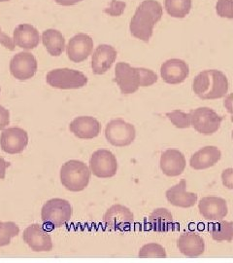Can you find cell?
<instances>
[{"mask_svg":"<svg viewBox=\"0 0 233 263\" xmlns=\"http://www.w3.org/2000/svg\"><path fill=\"white\" fill-rule=\"evenodd\" d=\"M91 170L79 160H70L65 163L60 169V181L69 191H83L89 185Z\"/></svg>","mask_w":233,"mask_h":263,"instance_id":"4","label":"cell"},{"mask_svg":"<svg viewBox=\"0 0 233 263\" xmlns=\"http://www.w3.org/2000/svg\"><path fill=\"white\" fill-rule=\"evenodd\" d=\"M105 137L114 146L123 147L131 145L135 140L136 130L131 123L121 119L112 120L105 128Z\"/></svg>","mask_w":233,"mask_h":263,"instance_id":"8","label":"cell"},{"mask_svg":"<svg viewBox=\"0 0 233 263\" xmlns=\"http://www.w3.org/2000/svg\"><path fill=\"white\" fill-rule=\"evenodd\" d=\"M218 16L231 20L233 18L232 0H218L216 5Z\"/></svg>","mask_w":233,"mask_h":263,"instance_id":"31","label":"cell"},{"mask_svg":"<svg viewBox=\"0 0 233 263\" xmlns=\"http://www.w3.org/2000/svg\"><path fill=\"white\" fill-rule=\"evenodd\" d=\"M28 132L22 128L12 127L3 130L0 137L1 149L8 154H19L27 148Z\"/></svg>","mask_w":233,"mask_h":263,"instance_id":"12","label":"cell"},{"mask_svg":"<svg viewBox=\"0 0 233 263\" xmlns=\"http://www.w3.org/2000/svg\"><path fill=\"white\" fill-rule=\"evenodd\" d=\"M165 196L168 202L175 207L192 208L197 202V194L186 191V179H182L179 183L169 188Z\"/></svg>","mask_w":233,"mask_h":263,"instance_id":"20","label":"cell"},{"mask_svg":"<svg viewBox=\"0 0 233 263\" xmlns=\"http://www.w3.org/2000/svg\"><path fill=\"white\" fill-rule=\"evenodd\" d=\"M69 129L78 139L92 140L98 137L101 131V125L94 117L80 116L70 123Z\"/></svg>","mask_w":233,"mask_h":263,"instance_id":"18","label":"cell"},{"mask_svg":"<svg viewBox=\"0 0 233 263\" xmlns=\"http://www.w3.org/2000/svg\"><path fill=\"white\" fill-rule=\"evenodd\" d=\"M116 49L107 44H100L93 52L92 58L93 72L96 76H102L106 73L113 66L117 59Z\"/></svg>","mask_w":233,"mask_h":263,"instance_id":"17","label":"cell"},{"mask_svg":"<svg viewBox=\"0 0 233 263\" xmlns=\"http://www.w3.org/2000/svg\"><path fill=\"white\" fill-rule=\"evenodd\" d=\"M150 228L156 232H168L174 229L172 214L165 208L156 209L148 219Z\"/></svg>","mask_w":233,"mask_h":263,"instance_id":"24","label":"cell"},{"mask_svg":"<svg viewBox=\"0 0 233 263\" xmlns=\"http://www.w3.org/2000/svg\"><path fill=\"white\" fill-rule=\"evenodd\" d=\"M198 209L200 215L209 221H219L227 216V202L221 197H203Z\"/></svg>","mask_w":233,"mask_h":263,"instance_id":"16","label":"cell"},{"mask_svg":"<svg viewBox=\"0 0 233 263\" xmlns=\"http://www.w3.org/2000/svg\"><path fill=\"white\" fill-rule=\"evenodd\" d=\"M9 162L5 161L3 158H0V179H5L6 177V169L10 167Z\"/></svg>","mask_w":233,"mask_h":263,"instance_id":"36","label":"cell"},{"mask_svg":"<svg viewBox=\"0 0 233 263\" xmlns=\"http://www.w3.org/2000/svg\"><path fill=\"white\" fill-rule=\"evenodd\" d=\"M115 81L121 94H134L139 87H149L158 81V76L151 69L133 67L128 63H118L115 68Z\"/></svg>","mask_w":233,"mask_h":263,"instance_id":"2","label":"cell"},{"mask_svg":"<svg viewBox=\"0 0 233 263\" xmlns=\"http://www.w3.org/2000/svg\"><path fill=\"white\" fill-rule=\"evenodd\" d=\"M48 84L60 90L80 89L88 83L83 72L70 68H57L51 70L46 76Z\"/></svg>","mask_w":233,"mask_h":263,"instance_id":"6","label":"cell"},{"mask_svg":"<svg viewBox=\"0 0 233 263\" xmlns=\"http://www.w3.org/2000/svg\"><path fill=\"white\" fill-rule=\"evenodd\" d=\"M209 232L217 242H231L233 239V224L231 221L219 220L209 227Z\"/></svg>","mask_w":233,"mask_h":263,"instance_id":"26","label":"cell"},{"mask_svg":"<svg viewBox=\"0 0 233 263\" xmlns=\"http://www.w3.org/2000/svg\"><path fill=\"white\" fill-rule=\"evenodd\" d=\"M177 247L181 254L186 257H198L205 251V243L201 236L196 232H186L177 240Z\"/></svg>","mask_w":233,"mask_h":263,"instance_id":"21","label":"cell"},{"mask_svg":"<svg viewBox=\"0 0 233 263\" xmlns=\"http://www.w3.org/2000/svg\"><path fill=\"white\" fill-rule=\"evenodd\" d=\"M37 61L28 52H20L12 58L10 62V72L16 79L25 81L32 78L37 71Z\"/></svg>","mask_w":233,"mask_h":263,"instance_id":"10","label":"cell"},{"mask_svg":"<svg viewBox=\"0 0 233 263\" xmlns=\"http://www.w3.org/2000/svg\"><path fill=\"white\" fill-rule=\"evenodd\" d=\"M104 224L114 231H126L131 229L134 216L129 208L122 205H113L103 216Z\"/></svg>","mask_w":233,"mask_h":263,"instance_id":"11","label":"cell"},{"mask_svg":"<svg viewBox=\"0 0 233 263\" xmlns=\"http://www.w3.org/2000/svg\"><path fill=\"white\" fill-rule=\"evenodd\" d=\"M57 4L62 5V6H72L75 5L83 0H55Z\"/></svg>","mask_w":233,"mask_h":263,"instance_id":"37","label":"cell"},{"mask_svg":"<svg viewBox=\"0 0 233 263\" xmlns=\"http://www.w3.org/2000/svg\"><path fill=\"white\" fill-rule=\"evenodd\" d=\"M42 42L48 53L53 57L60 56L66 48L65 36L60 31L53 28H49L43 32Z\"/></svg>","mask_w":233,"mask_h":263,"instance_id":"25","label":"cell"},{"mask_svg":"<svg viewBox=\"0 0 233 263\" xmlns=\"http://www.w3.org/2000/svg\"><path fill=\"white\" fill-rule=\"evenodd\" d=\"M6 1H10V0H0V2H6Z\"/></svg>","mask_w":233,"mask_h":263,"instance_id":"38","label":"cell"},{"mask_svg":"<svg viewBox=\"0 0 233 263\" xmlns=\"http://www.w3.org/2000/svg\"><path fill=\"white\" fill-rule=\"evenodd\" d=\"M14 43L18 47L31 50L40 43V34L36 28L28 24H22L14 30Z\"/></svg>","mask_w":233,"mask_h":263,"instance_id":"23","label":"cell"},{"mask_svg":"<svg viewBox=\"0 0 233 263\" xmlns=\"http://www.w3.org/2000/svg\"><path fill=\"white\" fill-rule=\"evenodd\" d=\"M0 92H1V89H0Z\"/></svg>","mask_w":233,"mask_h":263,"instance_id":"39","label":"cell"},{"mask_svg":"<svg viewBox=\"0 0 233 263\" xmlns=\"http://www.w3.org/2000/svg\"><path fill=\"white\" fill-rule=\"evenodd\" d=\"M222 158V152L216 146H205L196 152L189 160L193 169L205 170L215 166Z\"/></svg>","mask_w":233,"mask_h":263,"instance_id":"22","label":"cell"},{"mask_svg":"<svg viewBox=\"0 0 233 263\" xmlns=\"http://www.w3.org/2000/svg\"><path fill=\"white\" fill-rule=\"evenodd\" d=\"M90 170L93 176L99 179L113 178L118 171V161L111 151L99 149L92 155Z\"/></svg>","mask_w":233,"mask_h":263,"instance_id":"9","label":"cell"},{"mask_svg":"<svg viewBox=\"0 0 233 263\" xmlns=\"http://www.w3.org/2000/svg\"><path fill=\"white\" fill-rule=\"evenodd\" d=\"M10 123V112L4 106L0 105V130H4Z\"/></svg>","mask_w":233,"mask_h":263,"instance_id":"34","label":"cell"},{"mask_svg":"<svg viewBox=\"0 0 233 263\" xmlns=\"http://www.w3.org/2000/svg\"><path fill=\"white\" fill-rule=\"evenodd\" d=\"M188 74V65L180 59L168 60L160 67L161 78L167 84H181L186 80Z\"/></svg>","mask_w":233,"mask_h":263,"instance_id":"15","label":"cell"},{"mask_svg":"<svg viewBox=\"0 0 233 263\" xmlns=\"http://www.w3.org/2000/svg\"><path fill=\"white\" fill-rule=\"evenodd\" d=\"M164 6L169 16L183 19L190 12L192 0H165Z\"/></svg>","mask_w":233,"mask_h":263,"instance_id":"27","label":"cell"},{"mask_svg":"<svg viewBox=\"0 0 233 263\" xmlns=\"http://www.w3.org/2000/svg\"><path fill=\"white\" fill-rule=\"evenodd\" d=\"M72 216L70 203L60 198H54L47 201L41 211V219L49 230L66 226Z\"/></svg>","mask_w":233,"mask_h":263,"instance_id":"5","label":"cell"},{"mask_svg":"<svg viewBox=\"0 0 233 263\" xmlns=\"http://www.w3.org/2000/svg\"><path fill=\"white\" fill-rule=\"evenodd\" d=\"M163 9L157 0H144L140 3L131 19V34L144 42H149L154 28L162 18Z\"/></svg>","mask_w":233,"mask_h":263,"instance_id":"1","label":"cell"},{"mask_svg":"<svg viewBox=\"0 0 233 263\" xmlns=\"http://www.w3.org/2000/svg\"><path fill=\"white\" fill-rule=\"evenodd\" d=\"M222 179H223V183L225 187L232 189V169L231 168L224 170V173L222 175Z\"/></svg>","mask_w":233,"mask_h":263,"instance_id":"35","label":"cell"},{"mask_svg":"<svg viewBox=\"0 0 233 263\" xmlns=\"http://www.w3.org/2000/svg\"><path fill=\"white\" fill-rule=\"evenodd\" d=\"M0 44L3 45L6 49H8L10 51H14L15 50V43L13 41V39L10 37L9 35L5 34L2 29L0 28Z\"/></svg>","mask_w":233,"mask_h":263,"instance_id":"33","label":"cell"},{"mask_svg":"<svg viewBox=\"0 0 233 263\" xmlns=\"http://www.w3.org/2000/svg\"><path fill=\"white\" fill-rule=\"evenodd\" d=\"M190 126L196 131L210 136L221 128L223 117L209 107H198L190 111Z\"/></svg>","mask_w":233,"mask_h":263,"instance_id":"7","label":"cell"},{"mask_svg":"<svg viewBox=\"0 0 233 263\" xmlns=\"http://www.w3.org/2000/svg\"><path fill=\"white\" fill-rule=\"evenodd\" d=\"M186 158L181 151L167 149L161 154L160 170L167 177H178L186 168Z\"/></svg>","mask_w":233,"mask_h":263,"instance_id":"19","label":"cell"},{"mask_svg":"<svg viewBox=\"0 0 233 263\" xmlns=\"http://www.w3.org/2000/svg\"><path fill=\"white\" fill-rule=\"evenodd\" d=\"M23 240L33 252L36 253L51 252L53 250L51 236L38 223L31 224L25 229Z\"/></svg>","mask_w":233,"mask_h":263,"instance_id":"13","label":"cell"},{"mask_svg":"<svg viewBox=\"0 0 233 263\" xmlns=\"http://www.w3.org/2000/svg\"><path fill=\"white\" fill-rule=\"evenodd\" d=\"M139 257H166L165 249L161 245L151 243L144 245L138 253Z\"/></svg>","mask_w":233,"mask_h":263,"instance_id":"30","label":"cell"},{"mask_svg":"<svg viewBox=\"0 0 233 263\" xmlns=\"http://www.w3.org/2000/svg\"><path fill=\"white\" fill-rule=\"evenodd\" d=\"M19 227L13 221H0V247L8 246L12 238L19 235Z\"/></svg>","mask_w":233,"mask_h":263,"instance_id":"28","label":"cell"},{"mask_svg":"<svg viewBox=\"0 0 233 263\" xmlns=\"http://www.w3.org/2000/svg\"><path fill=\"white\" fill-rule=\"evenodd\" d=\"M93 49V38L86 33H79L69 40L66 54L71 62L82 63L92 54Z\"/></svg>","mask_w":233,"mask_h":263,"instance_id":"14","label":"cell"},{"mask_svg":"<svg viewBox=\"0 0 233 263\" xmlns=\"http://www.w3.org/2000/svg\"><path fill=\"white\" fill-rule=\"evenodd\" d=\"M227 77L217 69H208L196 76L193 82L195 94L202 100H217L224 98L228 92Z\"/></svg>","mask_w":233,"mask_h":263,"instance_id":"3","label":"cell"},{"mask_svg":"<svg viewBox=\"0 0 233 263\" xmlns=\"http://www.w3.org/2000/svg\"><path fill=\"white\" fill-rule=\"evenodd\" d=\"M168 119L179 129H186L190 127V113H185L181 110H173L166 113Z\"/></svg>","mask_w":233,"mask_h":263,"instance_id":"29","label":"cell"},{"mask_svg":"<svg viewBox=\"0 0 233 263\" xmlns=\"http://www.w3.org/2000/svg\"><path fill=\"white\" fill-rule=\"evenodd\" d=\"M124 7H125V3H124V2L113 0L112 4H111L110 8L105 10V12L108 13L109 15H112L114 17H115V16H120L121 13L123 12Z\"/></svg>","mask_w":233,"mask_h":263,"instance_id":"32","label":"cell"}]
</instances>
